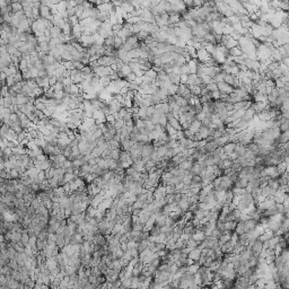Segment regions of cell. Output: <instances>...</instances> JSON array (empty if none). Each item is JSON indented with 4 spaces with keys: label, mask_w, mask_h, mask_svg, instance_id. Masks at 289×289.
Segmentation results:
<instances>
[{
    "label": "cell",
    "mask_w": 289,
    "mask_h": 289,
    "mask_svg": "<svg viewBox=\"0 0 289 289\" xmlns=\"http://www.w3.org/2000/svg\"><path fill=\"white\" fill-rule=\"evenodd\" d=\"M197 60L200 64H206L211 60V57H210V53H208L205 49H201V50L197 51Z\"/></svg>",
    "instance_id": "obj_4"
},
{
    "label": "cell",
    "mask_w": 289,
    "mask_h": 289,
    "mask_svg": "<svg viewBox=\"0 0 289 289\" xmlns=\"http://www.w3.org/2000/svg\"><path fill=\"white\" fill-rule=\"evenodd\" d=\"M191 237L193 238L194 241H197V242H199V243H200V242L205 241L207 236H206V234H205V232H203V230L200 229V228H198V229H197V232H195V233H194L193 235L191 236Z\"/></svg>",
    "instance_id": "obj_17"
},
{
    "label": "cell",
    "mask_w": 289,
    "mask_h": 289,
    "mask_svg": "<svg viewBox=\"0 0 289 289\" xmlns=\"http://www.w3.org/2000/svg\"><path fill=\"white\" fill-rule=\"evenodd\" d=\"M284 118V116H282ZM279 131H280V133H282V132H287L289 129V122H288V119L287 118H284L282 119V122L280 123V126H279Z\"/></svg>",
    "instance_id": "obj_26"
},
{
    "label": "cell",
    "mask_w": 289,
    "mask_h": 289,
    "mask_svg": "<svg viewBox=\"0 0 289 289\" xmlns=\"http://www.w3.org/2000/svg\"><path fill=\"white\" fill-rule=\"evenodd\" d=\"M206 89L209 93H212V91H218V87H217V84H215V83H210V84H208L206 86Z\"/></svg>",
    "instance_id": "obj_41"
},
{
    "label": "cell",
    "mask_w": 289,
    "mask_h": 289,
    "mask_svg": "<svg viewBox=\"0 0 289 289\" xmlns=\"http://www.w3.org/2000/svg\"><path fill=\"white\" fill-rule=\"evenodd\" d=\"M236 145H237V143H227L226 145H224V146H222V151H224V154L228 157V156L235 150Z\"/></svg>",
    "instance_id": "obj_14"
},
{
    "label": "cell",
    "mask_w": 289,
    "mask_h": 289,
    "mask_svg": "<svg viewBox=\"0 0 289 289\" xmlns=\"http://www.w3.org/2000/svg\"><path fill=\"white\" fill-rule=\"evenodd\" d=\"M183 136H184V138L185 139H191L192 137H193V133L191 132L189 129H185V130H183Z\"/></svg>",
    "instance_id": "obj_48"
},
{
    "label": "cell",
    "mask_w": 289,
    "mask_h": 289,
    "mask_svg": "<svg viewBox=\"0 0 289 289\" xmlns=\"http://www.w3.org/2000/svg\"><path fill=\"white\" fill-rule=\"evenodd\" d=\"M228 51H229V56L233 57V58H235V57H239L243 54L238 46H235V48L230 49V50H228Z\"/></svg>",
    "instance_id": "obj_40"
},
{
    "label": "cell",
    "mask_w": 289,
    "mask_h": 289,
    "mask_svg": "<svg viewBox=\"0 0 289 289\" xmlns=\"http://www.w3.org/2000/svg\"><path fill=\"white\" fill-rule=\"evenodd\" d=\"M234 199V193L232 190H227L225 192V198H224V205H229L233 202Z\"/></svg>",
    "instance_id": "obj_25"
},
{
    "label": "cell",
    "mask_w": 289,
    "mask_h": 289,
    "mask_svg": "<svg viewBox=\"0 0 289 289\" xmlns=\"http://www.w3.org/2000/svg\"><path fill=\"white\" fill-rule=\"evenodd\" d=\"M139 41H138V39H137V36H136V34H133V35H131L130 37H128L127 40H126V43H128L129 45H131L132 48L135 46L136 44L138 43Z\"/></svg>",
    "instance_id": "obj_39"
},
{
    "label": "cell",
    "mask_w": 289,
    "mask_h": 289,
    "mask_svg": "<svg viewBox=\"0 0 289 289\" xmlns=\"http://www.w3.org/2000/svg\"><path fill=\"white\" fill-rule=\"evenodd\" d=\"M236 224L237 222H230V220H226L224 222V228H225V232H228V233H234L235 230V227H236Z\"/></svg>",
    "instance_id": "obj_22"
},
{
    "label": "cell",
    "mask_w": 289,
    "mask_h": 289,
    "mask_svg": "<svg viewBox=\"0 0 289 289\" xmlns=\"http://www.w3.org/2000/svg\"><path fill=\"white\" fill-rule=\"evenodd\" d=\"M244 66L249 71H259V69H260V62L257 60L246 59L245 62H244Z\"/></svg>",
    "instance_id": "obj_5"
},
{
    "label": "cell",
    "mask_w": 289,
    "mask_h": 289,
    "mask_svg": "<svg viewBox=\"0 0 289 289\" xmlns=\"http://www.w3.org/2000/svg\"><path fill=\"white\" fill-rule=\"evenodd\" d=\"M184 48L185 46H180V45H174V53H177V54H182L184 52Z\"/></svg>",
    "instance_id": "obj_47"
},
{
    "label": "cell",
    "mask_w": 289,
    "mask_h": 289,
    "mask_svg": "<svg viewBox=\"0 0 289 289\" xmlns=\"http://www.w3.org/2000/svg\"><path fill=\"white\" fill-rule=\"evenodd\" d=\"M200 127H201V121H199V120L195 119L193 122H192L190 126H189V128H188V129H189V130H190L191 132H192V133L194 135V133H197V132L199 131Z\"/></svg>",
    "instance_id": "obj_20"
},
{
    "label": "cell",
    "mask_w": 289,
    "mask_h": 289,
    "mask_svg": "<svg viewBox=\"0 0 289 289\" xmlns=\"http://www.w3.org/2000/svg\"><path fill=\"white\" fill-rule=\"evenodd\" d=\"M224 75H225V72H218V74H216V75L211 78V81L215 84H218V83H222V78H224Z\"/></svg>",
    "instance_id": "obj_38"
},
{
    "label": "cell",
    "mask_w": 289,
    "mask_h": 289,
    "mask_svg": "<svg viewBox=\"0 0 289 289\" xmlns=\"http://www.w3.org/2000/svg\"><path fill=\"white\" fill-rule=\"evenodd\" d=\"M166 75H167V78H168V80L170 81L172 85H178V84H180V76L173 74L172 70L167 72Z\"/></svg>",
    "instance_id": "obj_21"
},
{
    "label": "cell",
    "mask_w": 289,
    "mask_h": 289,
    "mask_svg": "<svg viewBox=\"0 0 289 289\" xmlns=\"http://www.w3.org/2000/svg\"><path fill=\"white\" fill-rule=\"evenodd\" d=\"M273 236H274V233L267 228V229H264V232L259 236L257 239H259L260 242H262V243H264V242H268L269 239H271Z\"/></svg>",
    "instance_id": "obj_13"
},
{
    "label": "cell",
    "mask_w": 289,
    "mask_h": 289,
    "mask_svg": "<svg viewBox=\"0 0 289 289\" xmlns=\"http://www.w3.org/2000/svg\"><path fill=\"white\" fill-rule=\"evenodd\" d=\"M288 140H289L288 131H287V132H282V133H280L279 137H278V143H288Z\"/></svg>",
    "instance_id": "obj_34"
},
{
    "label": "cell",
    "mask_w": 289,
    "mask_h": 289,
    "mask_svg": "<svg viewBox=\"0 0 289 289\" xmlns=\"http://www.w3.org/2000/svg\"><path fill=\"white\" fill-rule=\"evenodd\" d=\"M155 111L162 115H167L170 113V106H168V104L166 102H163V103L155 106Z\"/></svg>",
    "instance_id": "obj_9"
},
{
    "label": "cell",
    "mask_w": 289,
    "mask_h": 289,
    "mask_svg": "<svg viewBox=\"0 0 289 289\" xmlns=\"http://www.w3.org/2000/svg\"><path fill=\"white\" fill-rule=\"evenodd\" d=\"M252 99H254V102H264L267 103L268 102V97L264 94H260V93H255L252 97Z\"/></svg>",
    "instance_id": "obj_29"
},
{
    "label": "cell",
    "mask_w": 289,
    "mask_h": 289,
    "mask_svg": "<svg viewBox=\"0 0 289 289\" xmlns=\"http://www.w3.org/2000/svg\"><path fill=\"white\" fill-rule=\"evenodd\" d=\"M249 184V180L245 177H238L233 184V189H245Z\"/></svg>",
    "instance_id": "obj_12"
},
{
    "label": "cell",
    "mask_w": 289,
    "mask_h": 289,
    "mask_svg": "<svg viewBox=\"0 0 289 289\" xmlns=\"http://www.w3.org/2000/svg\"><path fill=\"white\" fill-rule=\"evenodd\" d=\"M232 191L234 193V197H241V195L246 193L245 189H232Z\"/></svg>",
    "instance_id": "obj_42"
},
{
    "label": "cell",
    "mask_w": 289,
    "mask_h": 289,
    "mask_svg": "<svg viewBox=\"0 0 289 289\" xmlns=\"http://www.w3.org/2000/svg\"><path fill=\"white\" fill-rule=\"evenodd\" d=\"M201 80H202V84H203V85H206V86L208 85V84L212 83V81H211V78H210V77H208V76H206V75L202 76Z\"/></svg>",
    "instance_id": "obj_49"
},
{
    "label": "cell",
    "mask_w": 289,
    "mask_h": 289,
    "mask_svg": "<svg viewBox=\"0 0 289 289\" xmlns=\"http://www.w3.org/2000/svg\"><path fill=\"white\" fill-rule=\"evenodd\" d=\"M180 69H181V75H190V69H189V67H188L186 64H182V66L180 67Z\"/></svg>",
    "instance_id": "obj_44"
},
{
    "label": "cell",
    "mask_w": 289,
    "mask_h": 289,
    "mask_svg": "<svg viewBox=\"0 0 289 289\" xmlns=\"http://www.w3.org/2000/svg\"><path fill=\"white\" fill-rule=\"evenodd\" d=\"M197 206H198V210L201 211V212H207V211H209V210L211 209L207 202H198Z\"/></svg>",
    "instance_id": "obj_33"
},
{
    "label": "cell",
    "mask_w": 289,
    "mask_h": 289,
    "mask_svg": "<svg viewBox=\"0 0 289 289\" xmlns=\"http://www.w3.org/2000/svg\"><path fill=\"white\" fill-rule=\"evenodd\" d=\"M277 50L279 51V53H280L281 59H284V58H288L289 57V43L282 45V46H280V48H278Z\"/></svg>",
    "instance_id": "obj_23"
},
{
    "label": "cell",
    "mask_w": 289,
    "mask_h": 289,
    "mask_svg": "<svg viewBox=\"0 0 289 289\" xmlns=\"http://www.w3.org/2000/svg\"><path fill=\"white\" fill-rule=\"evenodd\" d=\"M216 140V143H217V145L219 147H222L224 145H226L227 143H229V138L228 137H226V136H222V137H219V138L215 139Z\"/></svg>",
    "instance_id": "obj_35"
},
{
    "label": "cell",
    "mask_w": 289,
    "mask_h": 289,
    "mask_svg": "<svg viewBox=\"0 0 289 289\" xmlns=\"http://www.w3.org/2000/svg\"><path fill=\"white\" fill-rule=\"evenodd\" d=\"M200 289H211V287H210V285H206V286H201Z\"/></svg>",
    "instance_id": "obj_51"
},
{
    "label": "cell",
    "mask_w": 289,
    "mask_h": 289,
    "mask_svg": "<svg viewBox=\"0 0 289 289\" xmlns=\"http://www.w3.org/2000/svg\"><path fill=\"white\" fill-rule=\"evenodd\" d=\"M199 244H200V243H199V242H197V241H194L192 237H190L186 242H184V245H185V247H188V249H195V247H198Z\"/></svg>",
    "instance_id": "obj_24"
},
{
    "label": "cell",
    "mask_w": 289,
    "mask_h": 289,
    "mask_svg": "<svg viewBox=\"0 0 289 289\" xmlns=\"http://www.w3.org/2000/svg\"><path fill=\"white\" fill-rule=\"evenodd\" d=\"M205 168H206V166L203 165V164H201V163H193L192 164V167H191L190 170V174L191 175H200L205 170Z\"/></svg>",
    "instance_id": "obj_6"
},
{
    "label": "cell",
    "mask_w": 289,
    "mask_h": 289,
    "mask_svg": "<svg viewBox=\"0 0 289 289\" xmlns=\"http://www.w3.org/2000/svg\"><path fill=\"white\" fill-rule=\"evenodd\" d=\"M200 255H201V249H199V247H195V249H191L190 253L188 254V257H189L190 260H192L193 262H197L199 260Z\"/></svg>",
    "instance_id": "obj_15"
},
{
    "label": "cell",
    "mask_w": 289,
    "mask_h": 289,
    "mask_svg": "<svg viewBox=\"0 0 289 289\" xmlns=\"http://www.w3.org/2000/svg\"><path fill=\"white\" fill-rule=\"evenodd\" d=\"M167 118V124L168 126H170V127L173 128L174 130H176L178 132V131H183V128L182 126H181V123L178 122L177 119H175L174 116H172V114L170 113H168V114L166 115Z\"/></svg>",
    "instance_id": "obj_3"
},
{
    "label": "cell",
    "mask_w": 289,
    "mask_h": 289,
    "mask_svg": "<svg viewBox=\"0 0 289 289\" xmlns=\"http://www.w3.org/2000/svg\"><path fill=\"white\" fill-rule=\"evenodd\" d=\"M220 262H222V260H214V261L209 264L208 269H209L211 272H216V271H218L219 267H220Z\"/></svg>",
    "instance_id": "obj_30"
},
{
    "label": "cell",
    "mask_w": 289,
    "mask_h": 289,
    "mask_svg": "<svg viewBox=\"0 0 289 289\" xmlns=\"http://www.w3.org/2000/svg\"><path fill=\"white\" fill-rule=\"evenodd\" d=\"M199 64H200V62H199L197 59H191L189 62H186L188 67H189V69H190V74H197Z\"/></svg>",
    "instance_id": "obj_16"
},
{
    "label": "cell",
    "mask_w": 289,
    "mask_h": 289,
    "mask_svg": "<svg viewBox=\"0 0 289 289\" xmlns=\"http://www.w3.org/2000/svg\"><path fill=\"white\" fill-rule=\"evenodd\" d=\"M145 76L149 77V78H153V79H156V77H157V72H155L153 69H150V70L145 71Z\"/></svg>",
    "instance_id": "obj_45"
},
{
    "label": "cell",
    "mask_w": 289,
    "mask_h": 289,
    "mask_svg": "<svg viewBox=\"0 0 289 289\" xmlns=\"http://www.w3.org/2000/svg\"><path fill=\"white\" fill-rule=\"evenodd\" d=\"M217 87H218V91H220V94H227V95H229L230 93H233L234 89L232 86H229L228 84L224 83V81H222V83H218L217 84Z\"/></svg>",
    "instance_id": "obj_8"
},
{
    "label": "cell",
    "mask_w": 289,
    "mask_h": 289,
    "mask_svg": "<svg viewBox=\"0 0 289 289\" xmlns=\"http://www.w3.org/2000/svg\"><path fill=\"white\" fill-rule=\"evenodd\" d=\"M254 200L253 198H252L251 193H245V194H243V195H241V197H238V203H237V206H236V208H237L239 211H245L246 209H249V206H251Z\"/></svg>",
    "instance_id": "obj_1"
},
{
    "label": "cell",
    "mask_w": 289,
    "mask_h": 289,
    "mask_svg": "<svg viewBox=\"0 0 289 289\" xmlns=\"http://www.w3.org/2000/svg\"><path fill=\"white\" fill-rule=\"evenodd\" d=\"M154 197H155V200L160 199V198H165V197H166V188L164 185H162V184L156 186L154 190Z\"/></svg>",
    "instance_id": "obj_7"
},
{
    "label": "cell",
    "mask_w": 289,
    "mask_h": 289,
    "mask_svg": "<svg viewBox=\"0 0 289 289\" xmlns=\"http://www.w3.org/2000/svg\"><path fill=\"white\" fill-rule=\"evenodd\" d=\"M230 235H232V234L228 233V232H224V233L220 234V236H219L217 239L218 243H219V245L222 246V245H224V244H226L227 242H229L230 241Z\"/></svg>",
    "instance_id": "obj_19"
},
{
    "label": "cell",
    "mask_w": 289,
    "mask_h": 289,
    "mask_svg": "<svg viewBox=\"0 0 289 289\" xmlns=\"http://www.w3.org/2000/svg\"><path fill=\"white\" fill-rule=\"evenodd\" d=\"M249 246L251 247V249H252V253H253L254 256L260 257V254H261L262 251H263V243L260 242L259 239H256V241L249 243Z\"/></svg>",
    "instance_id": "obj_2"
},
{
    "label": "cell",
    "mask_w": 289,
    "mask_h": 289,
    "mask_svg": "<svg viewBox=\"0 0 289 289\" xmlns=\"http://www.w3.org/2000/svg\"><path fill=\"white\" fill-rule=\"evenodd\" d=\"M167 149L165 146H160V147H157V148H155V151H156V154H157V156L159 157V159L162 160V158L165 156V154L167 153Z\"/></svg>",
    "instance_id": "obj_31"
},
{
    "label": "cell",
    "mask_w": 289,
    "mask_h": 289,
    "mask_svg": "<svg viewBox=\"0 0 289 289\" xmlns=\"http://www.w3.org/2000/svg\"><path fill=\"white\" fill-rule=\"evenodd\" d=\"M188 77H189V75H180V84H184V85H186Z\"/></svg>",
    "instance_id": "obj_50"
},
{
    "label": "cell",
    "mask_w": 289,
    "mask_h": 289,
    "mask_svg": "<svg viewBox=\"0 0 289 289\" xmlns=\"http://www.w3.org/2000/svg\"><path fill=\"white\" fill-rule=\"evenodd\" d=\"M166 249V245L164 243H155V251H162V249Z\"/></svg>",
    "instance_id": "obj_46"
},
{
    "label": "cell",
    "mask_w": 289,
    "mask_h": 289,
    "mask_svg": "<svg viewBox=\"0 0 289 289\" xmlns=\"http://www.w3.org/2000/svg\"><path fill=\"white\" fill-rule=\"evenodd\" d=\"M159 59L162 61L163 64H170L173 61V58H172V53H164L162 56L159 57Z\"/></svg>",
    "instance_id": "obj_27"
},
{
    "label": "cell",
    "mask_w": 289,
    "mask_h": 289,
    "mask_svg": "<svg viewBox=\"0 0 289 289\" xmlns=\"http://www.w3.org/2000/svg\"><path fill=\"white\" fill-rule=\"evenodd\" d=\"M257 225H259V222L253 220V219H246L245 222H244V226H245V234H249V233H251V232H253V230L256 228Z\"/></svg>",
    "instance_id": "obj_10"
},
{
    "label": "cell",
    "mask_w": 289,
    "mask_h": 289,
    "mask_svg": "<svg viewBox=\"0 0 289 289\" xmlns=\"http://www.w3.org/2000/svg\"><path fill=\"white\" fill-rule=\"evenodd\" d=\"M201 182H202V177L200 175H192L190 186L191 188H199V189H201Z\"/></svg>",
    "instance_id": "obj_18"
},
{
    "label": "cell",
    "mask_w": 289,
    "mask_h": 289,
    "mask_svg": "<svg viewBox=\"0 0 289 289\" xmlns=\"http://www.w3.org/2000/svg\"><path fill=\"white\" fill-rule=\"evenodd\" d=\"M198 79V76L197 74H190L189 77H188V81H186V85L188 86H194L195 84V80Z\"/></svg>",
    "instance_id": "obj_36"
},
{
    "label": "cell",
    "mask_w": 289,
    "mask_h": 289,
    "mask_svg": "<svg viewBox=\"0 0 289 289\" xmlns=\"http://www.w3.org/2000/svg\"><path fill=\"white\" fill-rule=\"evenodd\" d=\"M198 133L200 135V137H201V139H206L208 136H209V129L206 127H200V129H199Z\"/></svg>",
    "instance_id": "obj_37"
},
{
    "label": "cell",
    "mask_w": 289,
    "mask_h": 289,
    "mask_svg": "<svg viewBox=\"0 0 289 289\" xmlns=\"http://www.w3.org/2000/svg\"><path fill=\"white\" fill-rule=\"evenodd\" d=\"M192 164H193V163L189 162V160H183V162L178 165V168L185 170V172H190L191 167H192Z\"/></svg>",
    "instance_id": "obj_32"
},
{
    "label": "cell",
    "mask_w": 289,
    "mask_h": 289,
    "mask_svg": "<svg viewBox=\"0 0 289 289\" xmlns=\"http://www.w3.org/2000/svg\"><path fill=\"white\" fill-rule=\"evenodd\" d=\"M148 233H149V236H150V237H156V236H158L159 234H160V226L157 225V224H155V225L153 226V228H151Z\"/></svg>",
    "instance_id": "obj_28"
},
{
    "label": "cell",
    "mask_w": 289,
    "mask_h": 289,
    "mask_svg": "<svg viewBox=\"0 0 289 289\" xmlns=\"http://www.w3.org/2000/svg\"><path fill=\"white\" fill-rule=\"evenodd\" d=\"M247 148H249V150L252 151V153H253L254 155H256V154H257V151H259V149H260V147L257 146L256 143H249V146L247 147Z\"/></svg>",
    "instance_id": "obj_43"
},
{
    "label": "cell",
    "mask_w": 289,
    "mask_h": 289,
    "mask_svg": "<svg viewBox=\"0 0 289 289\" xmlns=\"http://www.w3.org/2000/svg\"><path fill=\"white\" fill-rule=\"evenodd\" d=\"M255 112L252 110V108H249V110H246L245 111V113H244V115H243V118L241 119V121H244V122H246V123H251L253 122V120H254V116H255Z\"/></svg>",
    "instance_id": "obj_11"
}]
</instances>
